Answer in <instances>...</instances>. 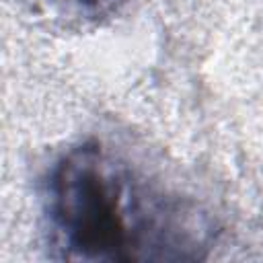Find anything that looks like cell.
<instances>
[{
  "instance_id": "cell-1",
  "label": "cell",
  "mask_w": 263,
  "mask_h": 263,
  "mask_svg": "<svg viewBox=\"0 0 263 263\" xmlns=\"http://www.w3.org/2000/svg\"><path fill=\"white\" fill-rule=\"evenodd\" d=\"M47 201L53 242L66 259H185L203 240L193 214L146 189L97 144L62 156Z\"/></svg>"
},
{
  "instance_id": "cell-2",
  "label": "cell",
  "mask_w": 263,
  "mask_h": 263,
  "mask_svg": "<svg viewBox=\"0 0 263 263\" xmlns=\"http://www.w3.org/2000/svg\"><path fill=\"white\" fill-rule=\"evenodd\" d=\"M80 6H84V8H103V6H107V4H111L113 0H76Z\"/></svg>"
}]
</instances>
